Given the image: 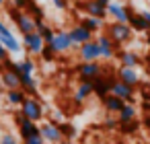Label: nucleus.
Wrapping results in <instances>:
<instances>
[{"label":"nucleus","mask_w":150,"mask_h":144,"mask_svg":"<svg viewBox=\"0 0 150 144\" xmlns=\"http://www.w3.org/2000/svg\"><path fill=\"white\" fill-rule=\"evenodd\" d=\"M132 27L127 25V23H111L109 25V31H107V37L115 43V48L119 45V43H125L129 37H132Z\"/></svg>","instance_id":"f257e3e1"},{"label":"nucleus","mask_w":150,"mask_h":144,"mask_svg":"<svg viewBox=\"0 0 150 144\" xmlns=\"http://www.w3.org/2000/svg\"><path fill=\"white\" fill-rule=\"evenodd\" d=\"M11 19L17 23V27H19V31H21L23 35L35 31V21H33V17H31L29 13H25V11H21V9H17V11L13 9V11H11Z\"/></svg>","instance_id":"f03ea898"},{"label":"nucleus","mask_w":150,"mask_h":144,"mask_svg":"<svg viewBox=\"0 0 150 144\" xmlns=\"http://www.w3.org/2000/svg\"><path fill=\"white\" fill-rule=\"evenodd\" d=\"M21 115H23L25 119H29V121H39V119L43 117V109H41V105H39L37 99L27 97V99L21 103Z\"/></svg>","instance_id":"7ed1b4c3"},{"label":"nucleus","mask_w":150,"mask_h":144,"mask_svg":"<svg viewBox=\"0 0 150 144\" xmlns=\"http://www.w3.org/2000/svg\"><path fill=\"white\" fill-rule=\"evenodd\" d=\"M115 80H117V76H97V78H93V93H97L101 99L103 97H107V95H111V87L115 84Z\"/></svg>","instance_id":"20e7f679"},{"label":"nucleus","mask_w":150,"mask_h":144,"mask_svg":"<svg viewBox=\"0 0 150 144\" xmlns=\"http://www.w3.org/2000/svg\"><path fill=\"white\" fill-rule=\"evenodd\" d=\"M56 54H64V52H68L70 48H72V41H70V35H68V31H56L54 33V39L47 43Z\"/></svg>","instance_id":"39448f33"},{"label":"nucleus","mask_w":150,"mask_h":144,"mask_svg":"<svg viewBox=\"0 0 150 144\" xmlns=\"http://www.w3.org/2000/svg\"><path fill=\"white\" fill-rule=\"evenodd\" d=\"M76 70L80 74V80H93V78L101 76V72H103L99 62H82L76 66Z\"/></svg>","instance_id":"423d86ee"},{"label":"nucleus","mask_w":150,"mask_h":144,"mask_svg":"<svg viewBox=\"0 0 150 144\" xmlns=\"http://www.w3.org/2000/svg\"><path fill=\"white\" fill-rule=\"evenodd\" d=\"M39 136L43 138V142H50V144L62 142V134L58 130V123H54V121H47V123L39 126Z\"/></svg>","instance_id":"0eeeda50"},{"label":"nucleus","mask_w":150,"mask_h":144,"mask_svg":"<svg viewBox=\"0 0 150 144\" xmlns=\"http://www.w3.org/2000/svg\"><path fill=\"white\" fill-rule=\"evenodd\" d=\"M134 11L129 6H123V4H117V2H111L107 6V15H111L115 19V23H127L129 21V15Z\"/></svg>","instance_id":"6e6552de"},{"label":"nucleus","mask_w":150,"mask_h":144,"mask_svg":"<svg viewBox=\"0 0 150 144\" xmlns=\"http://www.w3.org/2000/svg\"><path fill=\"white\" fill-rule=\"evenodd\" d=\"M23 43H25V48L29 50V54H41V50H43V45H45V41L41 39V35H39L37 31L23 35Z\"/></svg>","instance_id":"1a4fd4ad"},{"label":"nucleus","mask_w":150,"mask_h":144,"mask_svg":"<svg viewBox=\"0 0 150 144\" xmlns=\"http://www.w3.org/2000/svg\"><path fill=\"white\" fill-rule=\"evenodd\" d=\"M95 41H97V45H99V56H101V58L111 60V58L115 56V50H117V48H115V43H113L107 35H99Z\"/></svg>","instance_id":"9d476101"},{"label":"nucleus","mask_w":150,"mask_h":144,"mask_svg":"<svg viewBox=\"0 0 150 144\" xmlns=\"http://www.w3.org/2000/svg\"><path fill=\"white\" fill-rule=\"evenodd\" d=\"M68 35H70V41H72V45H82V43H88V41H93V33L91 31H86L84 27H72L70 31H68Z\"/></svg>","instance_id":"9b49d317"},{"label":"nucleus","mask_w":150,"mask_h":144,"mask_svg":"<svg viewBox=\"0 0 150 144\" xmlns=\"http://www.w3.org/2000/svg\"><path fill=\"white\" fill-rule=\"evenodd\" d=\"M80 60L82 62H97L101 56H99V45H97V41L93 39V41H88V43H82L80 45Z\"/></svg>","instance_id":"f8f14e48"},{"label":"nucleus","mask_w":150,"mask_h":144,"mask_svg":"<svg viewBox=\"0 0 150 144\" xmlns=\"http://www.w3.org/2000/svg\"><path fill=\"white\" fill-rule=\"evenodd\" d=\"M17 121H19V130H21L23 140H29V138H33V136H39V126H37L35 121H29V119H25L23 115H19Z\"/></svg>","instance_id":"ddd939ff"},{"label":"nucleus","mask_w":150,"mask_h":144,"mask_svg":"<svg viewBox=\"0 0 150 144\" xmlns=\"http://www.w3.org/2000/svg\"><path fill=\"white\" fill-rule=\"evenodd\" d=\"M117 80H121L123 84H127V87H132V89L140 82L136 68H125V66H119V70H117Z\"/></svg>","instance_id":"4468645a"},{"label":"nucleus","mask_w":150,"mask_h":144,"mask_svg":"<svg viewBox=\"0 0 150 144\" xmlns=\"http://www.w3.org/2000/svg\"><path fill=\"white\" fill-rule=\"evenodd\" d=\"M111 95H115V97L123 99V101H125V103H129V105H132V101H134V89H132V87H127V84H123L121 80H115V84L111 87Z\"/></svg>","instance_id":"2eb2a0df"},{"label":"nucleus","mask_w":150,"mask_h":144,"mask_svg":"<svg viewBox=\"0 0 150 144\" xmlns=\"http://www.w3.org/2000/svg\"><path fill=\"white\" fill-rule=\"evenodd\" d=\"M127 25L132 27V31H150V25H148V21H146V17L142 13L140 15L138 13H132Z\"/></svg>","instance_id":"dca6fc26"},{"label":"nucleus","mask_w":150,"mask_h":144,"mask_svg":"<svg viewBox=\"0 0 150 144\" xmlns=\"http://www.w3.org/2000/svg\"><path fill=\"white\" fill-rule=\"evenodd\" d=\"M115 54H117V58H119L121 66H125V68H136V66L140 64V56H138V54H134V52H129V50L115 52Z\"/></svg>","instance_id":"f3484780"},{"label":"nucleus","mask_w":150,"mask_h":144,"mask_svg":"<svg viewBox=\"0 0 150 144\" xmlns=\"http://www.w3.org/2000/svg\"><path fill=\"white\" fill-rule=\"evenodd\" d=\"M101 101H103L105 109L111 111V113H119V111L123 109V105H125V101L119 99V97H115V95H107V97H103Z\"/></svg>","instance_id":"a211bd4d"},{"label":"nucleus","mask_w":150,"mask_h":144,"mask_svg":"<svg viewBox=\"0 0 150 144\" xmlns=\"http://www.w3.org/2000/svg\"><path fill=\"white\" fill-rule=\"evenodd\" d=\"M0 82H2L8 91H15V89H21V82H19V74L13 72V70H4L2 76H0Z\"/></svg>","instance_id":"6ab92c4d"},{"label":"nucleus","mask_w":150,"mask_h":144,"mask_svg":"<svg viewBox=\"0 0 150 144\" xmlns=\"http://www.w3.org/2000/svg\"><path fill=\"white\" fill-rule=\"evenodd\" d=\"M84 11L88 13V17L99 19V21H103V19L107 17V11H105L103 6H99L95 0H86V2H84Z\"/></svg>","instance_id":"aec40b11"},{"label":"nucleus","mask_w":150,"mask_h":144,"mask_svg":"<svg viewBox=\"0 0 150 144\" xmlns=\"http://www.w3.org/2000/svg\"><path fill=\"white\" fill-rule=\"evenodd\" d=\"M91 93H93V80H80V87H78V91H76V95H74V101L80 105Z\"/></svg>","instance_id":"412c9836"},{"label":"nucleus","mask_w":150,"mask_h":144,"mask_svg":"<svg viewBox=\"0 0 150 144\" xmlns=\"http://www.w3.org/2000/svg\"><path fill=\"white\" fill-rule=\"evenodd\" d=\"M19 82H21V89L25 91V95H27V93H31V95H35V93H37V82L33 80V76L19 74Z\"/></svg>","instance_id":"4be33fe9"},{"label":"nucleus","mask_w":150,"mask_h":144,"mask_svg":"<svg viewBox=\"0 0 150 144\" xmlns=\"http://www.w3.org/2000/svg\"><path fill=\"white\" fill-rule=\"evenodd\" d=\"M134 119H136V107H134V105H129V103H125V105H123V109L119 111L117 121H119V123H129V121H134Z\"/></svg>","instance_id":"5701e85b"},{"label":"nucleus","mask_w":150,"mask_h":144,"mask_svg":"<svg viewBox=\"0 0 150 144\" xmlns=\"http://www.w3.org/2000/svg\"><path fill=\"white\" fill-rule=\"evenodd\" d=\"M80 27H84L86 31H99L101 27H103V23L99 21V19H93V17H84L82 21H80Z\"/></svg>","instance_id":"b1692460"},{"label":"nucleus","mask_w":150,"mask_h":144,"mask_svg":"<svg viewBox=\"0 0 150 144\" xmlns=\"http://www.w3.org/2000/svg\"><path fill=\"white\" fill-rule=\"evenodd\" d=\"M8 101L13 103V105H21L25 99H27V95H25V91L23 89H15V91H8Z\"/></svg>","instance_id":"393cba45"},{"label":"nucleus","mask_w":150,"mask_h":144,"mask_svg":"<svg viewBox=\"0 0 150 144\" xmlns=\"http://www.w3.org/2000/svg\"><path fill=\"white\" fill-rule=\"evenodd\" d=\"M58 130H60V134H62V138H74L76 136V130H74V126H70V123H60L58 126Z\"/></svg>","instance_id":"a878e982"},{"label":"nucleus","mask_w":150,"mask_h":144,"mask_svg":"<svg viewBox=\"0 0 150 144\" xmlns=\"http://www.w3.org/2000/svg\"><path fill=\"white\" fill-rule=\"evenodd\" d=\"M39 56H41V58H43V60H45V62H52V60H54V58H56V52H54V50H52V48H50V45H47V43H45V45H43V50H41V54H39Z\"/></svg>","instance_id":"bb28decb"},{"label":"nucleus","mask_w":150,"mask_h":144,"mask_svg":"<svg viewBox=\"0 0 150 144\" xmlns=\"http://www.w3.org/2000/svg\"><path fill=\"white\" fill-rule=\"evenodd\" d=\"M119 126H121V132H125V134H129V132H134V130L138 128L136 119H134V121H129V123H119Z\"/></svg>","instance_id":"cd10ccee"},{"label":"nucleus","mask_w":150,"mask_h":144,"mask_svg":"<svg viewBox=\"0 0 150 144\" xmlns=\"http://www.w3.org/2000/svg\"><path fill=\"white\" fill-rule=\"evenodd\" d=\"M0 144H17V140H15V136H13V134H4V136H2V140H0Z\"/></svg>","instance_id":"c85d7f7f"},{"label":"nucleus","mask_w":150,"mask_h":144,"mask_svg":"<svg viewBox=\"0 0 150 144\" xmlns=\"http://www.w3.org/2000/svg\"><path fill=\"white\" fill-rule=\"evenodd\" d=\"M25 144H45V142H43V138H41V136H33V138L25 140Z\"/></svg>","instance_id":"c756f323"},{"label":"nucleus","mask_w":150,"mask_h":144,"mask_svg":"<svg viewBox=\"0 0 150 144\" xmlns=\"http://www.w3.org/2000/svg\"><path fill=\"white\" fill-rule=\"evenodd\" d=\"M8 60V52H6V48L0 43V62H6Z\"/></svg>","instance_id":"7c9ffc66"},{"label":"nucleus","mask_w":150,"mask_h":144,"mask_svg":"<svg viewBox=\"0 0 150 144\" xmlns=\"http://www.w3.org/2000/svg\"><path fill=\"white\" fill-rule=\"evenodd\" d=\"M52 2H54L60 11H66V9H68V2H66V0H52Z\"/></svg>","instance_id":"2f4dec72"},{"label":"nucleus","mask_w":150,"mask_h":144,"mask_svg":"<svg viewBox=\"0 0 150 144\" xmlns=\"http://www.w3.org/2000/svg\"><path fill=\"white\" fill-rule=\"evenodd\" d=\"M95 2H97V4H99V6H103V9H105V11H107V6H109V4H111V2H109V0H95Z\"/></svg>","instance_id":"473e14b6"},{"label":"nucleus","mask_w":150,"mask_h":144,"mask_svg":"<svg viewBox=\"0 0 150 144\" xmlns=\"http://www.w3.org/2000/svg\"><path fill=\"white\" fill-rule=\"evenodd\" d=\"M115 123H117V121H113V119H107V121H105L107 128H115Z\"/></svg>","instance_id":"72a5a7b5"},{"label":"nucleus","mask_w":150,"mask_h":144,"mask_svg":"<svg viewBox=\"0 0 150 144\" xmlns=\"http://www.w3.org/2000/svg\"><path fill=\"white\" fill-rule=\"evenodd\" d=\"M144 17H146V21H148V25H150V13H142Z\"/></svg>","instance_id":"f704fd0d"},{"label":"nucleus","mask_w":150,"mask_h":144,"mask_svg":"<svg viewBox=\"0 0 150 144\" xmlns=\"http://www.w3.org/2000/svg\"><path fill=\"white\" fill-rule=\"evenodd\" d=\"M146 41H148V45H150V31H146Z\"/></svg>","instance_id":"c9c22d12"},{"label":"nucleus","mask_w":150,"mask_h":144,"mask_svg":"<svg viewBox=\"0 0 150 144\" xmlns=\"http://www.w3.org/2000/svg\"><path fill=\"white\" fill-rule=\"evenodd\" d=\"M62 144H76V142H72V140H64Z\"/></svg>","instance_id":"e433bc0d"},{"label":"nucleus","mask_w":150,"mask_h":144,"mask_svg":"<svg viewBox=\"0 0 150 144\" xmlns=\"http://www.w3.org/2000/svg\"><path fill=\"white\" fill-rule=\"evenodd\" d=\"M146 126H148V128H150V115H148V117H146Z\"/></svg>","instance_id":"4c0bfd02"},{"label":"nucleus","mask_w":150,"mask_h":144,"mask_svg":"<svg viewBox=\"0 0 150 144\" xmlns=\"http://www.w3.org/2000/svg\"><path fill=\"white\" fill-rule=\"evenodd\" d=\"M2 4H4V0H0V6H2Z\"/></svg>","instance_id":"58836bf2"}]
</instances>
